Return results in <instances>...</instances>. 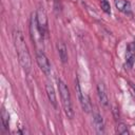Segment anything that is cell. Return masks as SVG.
<instances>
[{
  "label": "cell",
  "mask_w": 135,
  "mask_h": 135,
  "mask_svg": "<svg viewBox=\"0 0 135 135\" xmlns=\"http://www.w3.org/2000/svg\"><path fill=\"white\" fill-rule=\"evenodd\" d=\"M54 7H55V11L60 9V0H54Z\"/></svg>",
  "instance_id": "cell-14"
},
{
  "label": "cell",
  "mask_w": 135,
  "mask_h": 135,
  "mask_svg": "<svg viewBox=\"0 0 135 135\" xmlns=\"http://www.w3.org/2000/svg\"><path fill=\"white\" fill-rule=\"evenodd\" d=\"M13 39H14V44L15 49L18 55V60L22 69L24 70L25 73H30L32 69V58L28 52V49L25 44L23 34L19 30H15L13 33Z\"/></svg>",
  "instance_id": "cell-1"
},
{
  "label": "cell",
  "mask_w": 135,
  "mask_h": 135,
  "mask_svg": "<svg viewBox=\"0 0 135 135\" xmlns=\"http://www.w3.org/2000/svg\"><path fill=\"white\" fill-rule=\"evenodd\" d=\"M134 47H135V41H134Z\"/></svg>",
  "instance_id": "cell-15"
},
{
  "label": "cell",
  "mask_w": 135,
  "mask_h": 135,
  "mask_svg": "<svg viewBox=\"0 0 135 135\" xmlns=\"http://www.w3.org/2000/svg\"><path fill=\"white\" fill-rule=\"evenodd\" d=\"M75 90H76V93H77V95H78V98H79L80 104H81V107H82V110L85 111L86 113H89V112L91 111V102H90L88 96L82 93L78 79H76V81H75Z\"/></svg>",
  "instance_id": "cell-4"
},
{
  "label": "cell",
  "mask_w": 135,
  "mask_h": 135,
  "mask_svg": "<svg viewBox=\"0 0 135 135\" xmlns=\"http://www.w3.org/2000/svg\"><path fill=\"white\" fill-rule=\"evenodd\" d=\"M57 49H58V53H59V57L61 59V62L65 63L68 61V50H66L65 44L62 41H60L57 44Z\"/></svg>",
  "instance_id": "cell-10"
},
{
  "label": "cell",
  "mask_w": 135,
  "mask_h": 135,
  "mask_svg": "<svg viewBox=\"0 0 135 135\" xmlns=\"http://www.w3.org/2000/svg\"><path fill=\"white\" fill-rule=\"evenodd\" d=\"M36 18H37V25H38L40 35L43 38L44 35L47 32V18H46V15L42 9H39L36 13Z\"/></svg>",
  "instance_id": "cell-5"
},
{
  "label": "cell",
  "mask_w": 135,
  "mask_h": 135,
  "mask_svg": "<svg viewBox=\"0 0 135 135\" xmlns=\"http://www.w3.org/2000/svg\"><path fill=\"white\" fill-rule=\"evenodd\" d=\"M115 6L121 13L124 14L131 13V3L128 0H115Z\"/></svg>",
  "instance_id": "cell-7"
},
{
  "label": "cell",
  "mask_w": 135,
  "mask_h": 135,
  "mask_svg": "<svg viewBox=\"0 0 135 135\" xmlns=\"http://www.w3.org/2000/svg\"><path fill=\"white\" fill-rule=\"evenodd\" d=\"M1 120H2L3 127L5 129H7V127H8V120H9V115H8V113L6 112V110L4 108H2V111H1Z\"/></svg>",
  "instance_id": "cell-11"
},
{
  "label": "cell",
  "mask_w": 135,
  "mask_h": 135,
  "mask_svg": "<svg viewBox=\"0 0 135 135\" xmlns=\"http://www.w3.org/2000/svg\"><path fill=\"white\" fill-rule=\"evenodd\" d=\"M99 3H100V7L101 9L107 13V14H111V5L109 3L108 0H99Z\"/></svg>",
  "instance_id": "cell-12"
},
{
  "label": "cell",
  "mask_w": 135,
  "mask_h": 135,
  "mask_svg": "<svg viewBox=\"0 0 135 135\" xmlns=\"http://www.w3.org/2000/svg\"><path fill=\"white\" fill-rule=\"evenodd\" d=\"M97 94H98L99 101H100L101 105L104 107V108H108L109 107V98H108V94H107V91H105V88H104L103 83H98Z\"/></svg>",
  "instance_id": "cell-6"
},
{
  "label": "cell",
  "mask_w": 135,
  "mask_h": 135,
  "mask_svg": "<svg viewBox=\"0 0 135 135\" xmlns=\"http://www.w3.org/2000/svg\"><path fill=\"white\" fill-rule=\"evenodd\" d=\"M117 132H118V134H121V135H126V134L129 133L128 128H127V126L124 123H119L117 126Z\"/></svg>",
  "instance_id": "cell-13"
},
{
  "label": "cell",
  "mask_w": 135,
  "mask_h": 135,
  "mask_svg": "<svg viewBox=\"0 0 135 135\" xmlns=\"http://www.w3.org/2000/svg\"><path fill=\"white\" fill-rule=\"evenodd\" d=\"M45 90H46V94H47L49 100H50L51 103L56 108V107H57V98H56V93H55L54 86H53L51 83H46Z\"/></svg>",
  "instance_id": "cell-9"
},
{
  "label": "cell",
  "mask_w": 135,
  "mask_h": 135,
  "mask_svg": "<svg viewBox=\"0 0 135 135\" xmlns=\"http://www.w3.org/2000/svg\"><path fill=\"white\" fill-rule=\"evenodd\" d=\"M58 89H59V93H60V97H61V103H62L64 113L68 116V118L72 119V118H74V110H73L72 98H71L69 88L66 86V84L61 79H58Z\"/></svg>",
  "instance_id": "cell-2"
},
{
  "label": "cell",
  "mask_w": 135,
  "mask_h": 135,
  "mask_svg": "<svg viewBox=\"0 0 135 135\" xmlns=\"http://www.w3.org/2000/svg\"><path fill=\"white\" fill-rule=\"evenodd\" d=\"M36 61L40 68V70L46 75L50 76L51 75V64L50 61L47 59V57L45 56V54L42 51H37L36 53Z\"/></svg>",
  "instance_id": "cell-3"
},
{
  "label": "cell",
  "mask_w": 135,
  "mask_h": 135,
  "mask_svg": "<svg viewBox=\"0 0 135 135\" xmlns=\"http://www.w3.org/2000/svg\"><path fill=\"white\" fill-rule=\"evenodd\" d=\"M93 123H94V127H95L97 133L101 134V133L104 132V123H103V119H102V117H101L98 113L94 114V117H93Z\"/></svg>",
  "instance_id": "cell-8"
}]
</instances>
